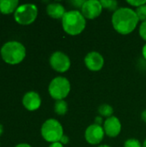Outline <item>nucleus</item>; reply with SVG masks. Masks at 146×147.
<instances>
[{
  "label": "nucleus",
  "mask_w": 146,
  "mask_h": 147,
  "mask_svg": "<svg viewBox=\"0 0 146 147\" xmlns=\"http://www.w3.org/2000/svg\"><path fill=\"white\" fill-rule=\"evenodd\" d=\"M139 18L135 10L131 8H119L112 16V24L116 32L126 35L135 30L139 24Z\"/></svg>",
  "instance_id": "f257e3e1"
},
{
  "label": "nucleus",
  "mask_w": 146,
  "mask_h": 147,
  "mask_svg": "<svg viewBox=\"0 0 146 147\" xmlns=\"http://www.w3.org/2000/svg\"><path fill=\"white\" fill-rule=\"evenodd\" d=\"M61 22L64 31L72 36L80 34L86 27V18L79 10L66 11Z\"/></svg>",
  "instance_id": "f03ea898"
},
{
  "label": "nucleus",
  "mask_w": 146,
  "mask_h": 147,
  "mask_svg": "<svg viewBox=\"0 0 146 147\" xmlns=\"http://www.w3.org/2000/svg\"><path fill=\"white\" fill-rule=\"evenodd\" d=\"M3 60L9 65L20 64L26 57V48L19 41L11 40L4 43L1 47Z\"/></svg>",
  "instance_id": "7ed1b4c3"
},
{
  "label": "nucleus",
  "mask_w": 146,
  "mask_h": 147,
  "mask_svg": "<svg viewBox=\"0 0 146 147\" xmlns=\"http://www.w3.org/2000/svg\"><path fill=\"white\" fill-rule=\"evenodd\" d=\"M40 133L42 138L52 144L60 141L64 135V129L59 121L55 119H48L42 124Z\"/></svg>",
  "instance_id": "20e7f679"
},
{
  "label": "nucleus",
  "mask_w": 146,
  "mask_h": 147,
  "mask_svg": "<svg viewBox=\"0 0 146 147\" xmlns=\"http://www.w3.org/2000/svg\"><path fill=\"white\" fill-rule=\"evenodd\" d=\"M71 91L70 81L64 77L54 78L48 86V92L52 98L56 101L64 100L68 96Z\"/></svg>",
  "instance_id": "39448f33"
},
{
  "label": "nucleus",
  "mask_w": 146,
  "mask_h": 147,
  "mask_svg": "<svg viewBox=\"0 0 146 147\" xmlns=\"http://www.w3.org/2000/svg\"><path fill=\"white\" fill-rule=\"evenodd\" d=\"M38 16V8L34 3H23L18 6L14 13L15 21L21 25L33 23Z\"/></svg>",
  "instance_id": "423d86ee"
},
{
  "label": "nucleus",
  "mask_w": 146,
  "mask_h": 147,
  "mask_svg": "<svg viewBox=\"0 0 146 147\" xmlns=\"http://www.w3.org/2000/svg\"><path fill=\"white\" fill-rule=\"evenodd\" d=\"M49 63L51 67L59 72L64 73L67 71L71 67V59L70 58L62 52H54L49 59Z\"/></svg>",
  "instance_id": "0eeeda50"
},
{
  "label": "nucleus",
  "mask_w": 146,
  "mask_h": 147,
  "mask_svg": "<svg viewBox=\"0 0 146 147\" xmlns=\"http://www.w3.org/2000/svg\"><path fill=\"white\" fill-rule=\"evenodd\" d=\"M102 5L97 0H87L81 8V13L87 19H96L102 12Z\"/></svg>",
  "instance_id": "6e6552de"
},
{
  "label": "nucleus",
  "mask_w": 146,
  "mask_h": 147,
  "mask_svg": "<svg viewBox=\"0 0 146 147\" xmlns=\"http://www.w3.org/2000/svg\"><path fill=\"white\" fill-rule=\"evenodd\" d=\"M105 132L103 129V127L96 125V124H92L87 127L85 130L84 137L86 141L90 144V145H99L104 138Z\"/></svg>",
  "instance_id": "1a4fd4ad"
},
{
  "label": "nucleus",
  "mask_w": 146,
  "mask_h": 147,
  "mask_svg": "<svg viewBox=\"0 0 146 147\" xmlns=\"http://www.w3.org/2000/svg\"><path fill=\"white\" fill-rule=\"evenodd\" d=\"M86 67L91 71H99L104 65V58L98 52H90L84 58Z\"/></svg>",
  "instance_id": "9d476101"
},
{
  "label": "nucleus",
  "mask_w": 146,
  "mask_h": 147,
  "mask_svg": "<svg viewBox=\"0 0 146 147\" xmlns=\"http://www.w3.org/2000/svg\"><path fill=\"white\" fill-rule=\"evenodd\" d=\"M103 129L105 134L110 138L117 137L121 132V123L120 121L116 116H111L107 118L103 124Z\"/></svg>",
  "instance_id": "9b49d317"
},
{
  "label": "nucleus",
  "mask_w": 146,
  "mask_h": 147,
  "mask_svg": "<svg viewBox=\"0 0 146 147\" xmlns=\"http://www.w3.org/2000/svg\"><path fill=\"white\" fill-rule=\"evenodd\" d=\"M22 105L28 111H35L41 105V98L35 91L27 92L22 97Z\"/></svg>",
  "instance_id": "f8f14e48"
},
{
  "label": "nucleus",
  "mask_w": 146,
  "mask_h": 147,
  "mask_svg": "<svg viewBox=\"0 0 146 147\" xmlns=\"http://www.w3.org/2000/svg\"><path fill=\"white\" fill-rule=\"evenodd\" d=\"M65 7L59 3H52L47 5L46 13L47 15L53 19H62L64 15L65 14Z\"/></svg>",
  "instance_id": "ddd939ff"
},
{
  "label": "nucleus",
  "mask_w": 146,
  "mask_h": 147,
  "mask_svg": "<svg viewBox=\"0 0 146 147\" xmlns=\"http://www.w3.org/2000/svg\"><path fill=\"white\" fill-rule=\"evenodd\" d=\"M19 6L18 0H0V12L4 15L15 13Z\"/></svg>",
  "instance_id": "4468645a"
},
{
  "label": "nucleus",
  "mask_w": 146,
  "mask_h": 147,
  "mask_svg": "<svg viewBox=\"0 0 146 147\" xmlns=\"http://www.w3.org/2000/svg\"><path fill=\"white\" fill-rule=\"evenodd\" d=\"M68 110V104L65 100L56 101L54 104V112L59 115H64Z\"/></svg>",
  "instance_id": "2eb2a0df"
},
{
  "label": "nucleus",
  "mask_w": 146,
  "mask_h": 147,
  "mask_svg": "<svg viewBox=\"0 0 146 147\" xmlns=\"http://www.w3.org/2000/svg\"><path fill=\"white\" fill-rule=\"evenodd\" d=\"M98 113H99L100 116H102V117L109 118V117L113 116L114 109H113V107L110 106L109 104L104 103V104H102V105L98 108Z\"/></svg>",
  "instance_id": "dca6fc26"
},
{
  "label": "nucleus",
  "mask_w": 146,
  "mask_h": 147,
  "mask_svg": "<svg viewBox=\"0 0 146 147\" xmlns=\"http://www.w3.org/2000/svg\"><path fill=\"white\" fill-rule=\"evenodd\" d=\"M100 2L103 9H107L110 11L114 12L118 9V2L115 0H102Z\"/></svg>",
  "instance_id": "f3484780"
},
{
  "label": "nucleus",
  "mask_w": 146,
  "mask_h": 147,
  "mask_svg": "<svg viewBox=\"0 0 146 147\" xmlns=\"http://www.w3.org/2000/svg\"><path fill=\"white\" fill-rule=\"evenodd\" d=\"M137 16H138V18L139 21H142L143 22H145L146 21V4H144L139 8L136 9L135 10Z\"/></svg>",
  "instance_id": "a211bd4d"
},
{
  "label": "nucleus",
  "mask_w": 146,
  "mask_h": 147,
  "mask_svg": "<svg viewBox=\"0 0 146 147\" xmlns=\"http://www.w3.org/2000/svg\"><path fill=\"white\" fill-rule=\"evenodd\" d=\"M124 147H143V145L136 139H129L124 143Z\"/></svg>",
  "instance_id": "6ab92c4d"
},
{
  "label": "nucleus",
  "mask_w": 146,
  "mask_h": 147,
  "mask_svg": "<svg viewBox=\"0 0 146 147\" xmlns=\"http://www.w3.org/2000/svg\"><path fill=\"white\" fill-rule=\"evenodd\" d=\"M139 35L143 40L146 41V21L143 22L139 27Z\"/></svg>",
  "instance_id": "aec40b11"
},
{
  "label": "nucleus",
  "mask_w": 146,
  "mask_h": 147,
  "mask_svg": "<svg viewBox=\"0 0 146 147\" xmlns=\"http://www.w3.org/2000/svg\"><path fill=\"white\" fill-rule=\"evenodd\" d=\"M128 4L132 5V6H134V7H140L144 4H146V0H144V1H139V0H132V1H127L126 2Z\"/></svg>",
  "instance_id": "412c9836"
},
{
  "label": "nucleus",
  "mask_w": 146,
  "mask_h": 147,
  "mask_svg": "<svg viewBox=\"0 0 146 147\" xmlns=\"http://www.w3.org/2000/svg\"><path fill=\"white\" fill-rule=\"evenodd\" d=\"M84 2H85V1H83V0H78V1H76V0H75V1H72L71 3H72V5H73L74 7H76V8L77 7V8H80V9H81L82 6H83V4L84 3Z\"/></svg>",
  "instance_id": "4be33fe9"
},
{
  "label": "nucleus",
  "mask_w": 146,
  "mask_h": 147,
  "mask_svg": "<svg viewBox=\"0 0 146 147\" xmlns=\"http://www.w3.org/2000/svg\"><path fill=\"white\" fill-rule=\"evenodd\" d=\"M69 141H70V140H69V138H68V136H66V135H63V137L61 138V140H60V143L62 144V145H67L68 143H69Z\"/></svg>",
  "instance_id": "5701e85b"
},
{
  "label": "nucleus",
  "mask_w": 146,
  "mask_h": 147,
  "mask_svg": "<svg viewBox=\"0 0 146 147\" xmlns=\"http://www.w3.org/2000/svg\"><path fill=\"white\" fill-rule=\"evenodd\" d=\"M102 121H103V120H102V116H97V117H96V119H95V124H96V125L102 126Z\"/></svg>",
  "instance_id": "b1692460"
},
{
  "label": "nucleus",
  "mask_w": 146,
  "mask_h": 147,
  "mask_svg": "<svg viewBox=\"0 0 146 147\" xmlns=\"http://www.w3.org/2000/svg\"><path fill=\"white\" fill-rule=\"evenodd\" d=\"M49 147H64V145H62L60 142H55V143H52Z\"/></svg>",
  "instance_id": "393cba45"
},
{
  "label": "nucleus",
  "mask_w": 146,
  "mask_h": 147,
  "mask_svg": "<svg viewBox=\"0 0 146 147\" xmlns=\"http://www.w3.org/2000/svg\"><path fill=\"white\" fill-rule=\"evenodd\" d=\"M15 147H32L30 145L27 144V143H21V144H18L16 145Z\"/></svg>",
  "instance_id": "a878e982"
},
{
  "label": "nucleus",
  "mask_w": 146,
  "mask_h": 147,
  "mask_svg": "<svg viewBox=\"0 0 146 147\" xmlns=\"http://www.w3.org/2000/svg\"><path fill=\"white\" fill-rule=\"evenodd\" d=\"M142 54H143V57L145 58V59L146 60V43L144 45V47H143V49H142Z\"/></svg>",
  "instance_id": "bb28decb"
},
{
  "label": "nucleus",
  "mask_w": 146,
  "mask_h": 147,
  "mask_svg": "<svg viewBox=\"0 0 146 147\" xmlns=\"http://www.w3.org/2000/svg\"><path fill=\"white\" fill-rule=\"evenodd\" d=\"M141 118H142L143 121H145L146 123V109L142 112V114H141Z\"/></svg>",
  "instance_id": "cd10ccee"
},
{
  "label": "nucleus",
  "mask_w": 146,
  "mask_h": 147,
  "mask_svg": "<svg viewBox=\"0 0 146 147\" xmlns=\"http://www.w3.org/2000/svg\"><path fill=\"white\" fill-rule=\"evenodd\" d=\"M3 127L2 124H0V136L3 134Z\"/></svg>",
  "instance_id": "c85d7f7f"
},
{
  "label": "nucleus",
  "mask_w": 146,
  "mask_h": 147,
  "mask_svg": "<svg viewBox=\"0 0 146 147\" xmlns=\"http://www.w3.org/2000/svg\"><path fill=\"white\" fill-rule=\"evenodd\" d=\"M97 147H111L109 146H108V145H101V146H99Z\"/></svg>",
  "instance_id": "c756f323"
},
{
  "label": "nucleus",
  "mask_w": 146,
  "mask_h": 147,
  "mask_svg": "<svg viewBox=\"0 0 146 147\" xmlns=\"http://www.w3.org/2000/svg\"><path fill=\"white\" fill-rule=\"evenodd\" d=\"M143 147H146V140L144 141V144H143Z\"/></svg>",
  "instance_id": "7c9ffc66"
}]
</instances>
